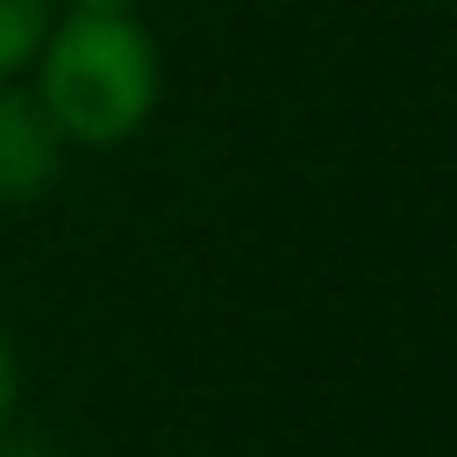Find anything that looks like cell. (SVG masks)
Returning <instances> with one entry per match:
<instances>
[{"label":"cell","instance_id":"2","mask_svg":"<svg viewBox=\"0 0 457 457\" xmlns=\"http://www.w3.org/2000/svg\"><path fill=\"white\" fill-rule=\"evenodd\" d=\"M57 179V129L43 100L0 86V200H36Z\"/></svg>","mask_w":457,"mask_h":457},{"label":"cell","instance_id":"1","mask_svg":"<svg viewBox=\"0 0 457 457\" xmlns=\"http://www.w3.org/2000/svg\"><path fill=\"white\" fill-rule=\"evenodd\" d=\"M36 50H43L36 100L50 129L71 143H121L157 107V50L143 21H129L121 7H79L71 21H57V36L43 29Z\"/></svg>","mask_w":457,"mask_h":457},{"label":"cell","instance_id":"3","mask_svg":"<svg viewBox=\"0 0 457 457\" xmlns=\"http://www.w3.org/2000/svg\"><path fill=\"white\" fill-rule=\"evenodd\" d=\"M43 29H50V0H0V79L21 57H36Z\"/></svg>","mask_w":457,"mask_h":457},{"label":"cell","instance_id":"5","mask_svg":"<svg viewBox=\"0 0 457 457\" xmlns=\"http://www.w3.org/2000/svg\"><path fill=\"white\" fill-rule=\"evenodd\" d=\"M79 7H129V0H79Z\"/></svg>","mask_w":457,"mask_h":457},{"label":"cell","instance_id":"4","mask_svg":"<svg viewBox=\"0 0 457 457\" xmlns=\"http://www.w3.org/2000/svg\"><path fill=\"white\" fill-rule=\"evenodd\" d=\"M7 407H14V343L0 328V421H7Z\"/></svg>","mask_w":457,"mask_h":457}]
</instances>
